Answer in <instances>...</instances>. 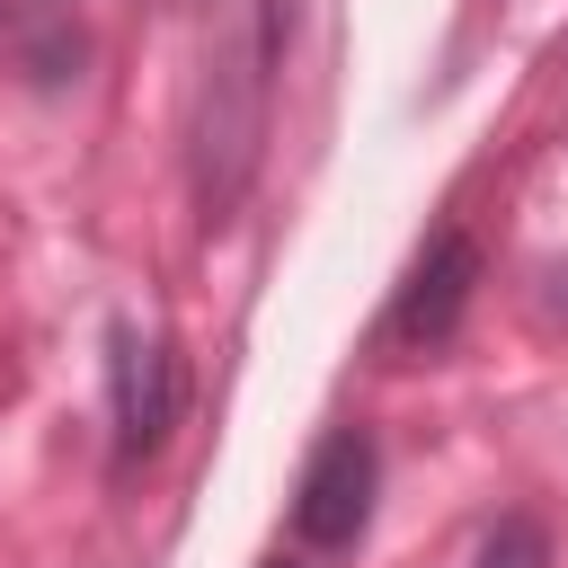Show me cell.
Masks as SVG:
<instances>
[{"instance_id": "cell-1", "label": "cell", "mask_w": 568, "mask_h": 568, "mask_svg": "<svg viewBox=\"0 0 568 568\" xmlns=\"http://www.w3.org/2000/svg\"><path fill=\"white\" fill-rule=\"evenodd\" d=\"M293 0H186V186L204 222H231L275 142Z\"/></svg>"}, {"instance_id": "cell-2", "label": "cell", "mask_w": 568, "mask_h": 568, "mask_svg": "<svg viewBox=\"0 0 568 568\" xmlns=\"http://www.w3.org/2000/svg\"><path fill=\"white\" fill-rule=\"evenodd\" d=\"M373 488H382L373 435H364V426H337V435L311 453L302 488H293V532H302L311 550H346V541L373 524Z\"/></svg>"}, {"instance_id": "cell-3", "label": "cell", "mask_w": 568, "mask_h": 568, "mask_svg": "<svg viewBox=\"0 0 568 568\" xmlns=\"http://www.w3.org/2000/svg\"><path fill=\"white\" fill-rule=\"evenodd\" d=\"M470 293H479V248H470V231H435V240L417 248V266H408L382 337H390L399 355H435V346H453Z\"/></svg>"}, {"instance_id": "cell-4", "label": "cell", "mask_w": 568, "mask_h": 568, "mask_svg": "<svg viewBox=\"0 0 568 568\" xmlns=\"http://www.w3.org/2000/svg\"><path fill=\"white\" fill-rule=\"evenodd\" d=\"M106 390H115V462L133 470L142 453H160L169 417H178V364L160 337H142L133 320L106 328Z\"/></svg>"}, {"instance_id": "cell-5", "label": "cell", "mask_w": 568, "mask_h": 568, "mask_svg": "<svg viewBox=\"0 0 568 568\" xmlns=\"http://www.w3.org/2000/svg\"><path fill=\"white\" fill-rule=\"evenodd\" d=\"M89 62V27L71 0H0V71L27 89H62Z\"/></svg>"}, {"instance_id": "cell-6", "label": "cell", "mask_w": 568, "mask_h": 568, "mask_svg": "<svg viewBox=\"0 0 568 568\" xmlns=\"http://www.w3.org/2000/svg\"><path fill=\"white\" fill-rule=\"evenodd\" d=\"M479 568H550V532L541 515H497L479 541Z\"/></svg>"}, {"instance_id": "cell-7", "label": "cell", "mask_w": 568, "mask_h": 568, "mask_svg": "<svg viewBox=\"0 0 568 568\" xmlns=\"http://www.w3.org/2000/svg\"><path fill=\"white\" fill-rule=\"evenodd\" d=\"M266 568H302V559H266Z\"/></svg>"}]
</instances>
